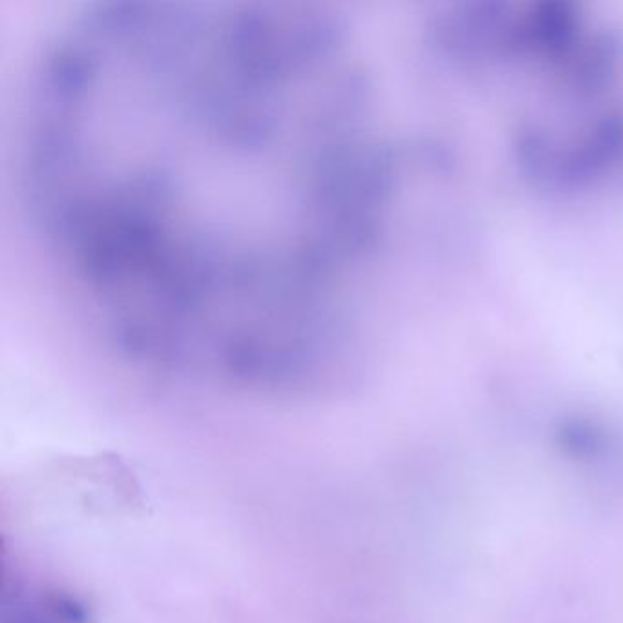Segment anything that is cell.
I'll use <instances>...</instances> for the list:
<instances>
[{"mask_svg": "<svg viewBox=\"0 0 623 623\" xmlns=\"http://www.w3.org/2000/svg\"><path fill=\"white\" fill-rule=\"evenodd\" d=\"M406 148L386 92L344 55L265 68L211 161L223 265L300 366H337L399 269Z\"/></svg>", "mask_w": 623, "mask_h": 623, "instance_id": "6da1fadb", "label": "cell"}]
</instances>
